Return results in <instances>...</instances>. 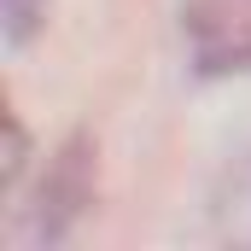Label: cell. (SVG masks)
Masks as SVG:
<instances>
[{"label": "cell", "mask_w": 251, "mask_h": 251, "mask_svg": "<svg viewBox=\"0 0 251 251\" xmlns=\"http://www.w3.org/2000/svg\"><path fill=\"white\" fill-rule=\"evenodd\" d=\"M181 41L204 76L251 70V0H181Z\"/></svg>", "instance_id": "obj_1"}, {"label": "cell", "mask_w": 251, "mask_h": 251, "mask_svg": "<svg viewBox=\"0 0 251 251\" xmlns=\"http://www.w3.org/2000/svg\"><path fill=\"white\" fill-rule=\"evenodd\" d=\"M210 216H216V234L228 246H251V152L222 176V187L210 199Z\"/></svg>", "instance_id": "obj_2"}, {"label": "cell", "mask_w": 251, "mask_h": 251, "mask_svg": "<svg viewBox=\"0 0 251 251\" xmlns=\"http://www.w3.org/2000/svg\"><path fill=\"white\" fill-rule=\"evenodd\" d=\"M0 18H6V47H24L41 18H47V0H0Z\"/></svg>", "instance_id": "obj_3"}]
</instances>
